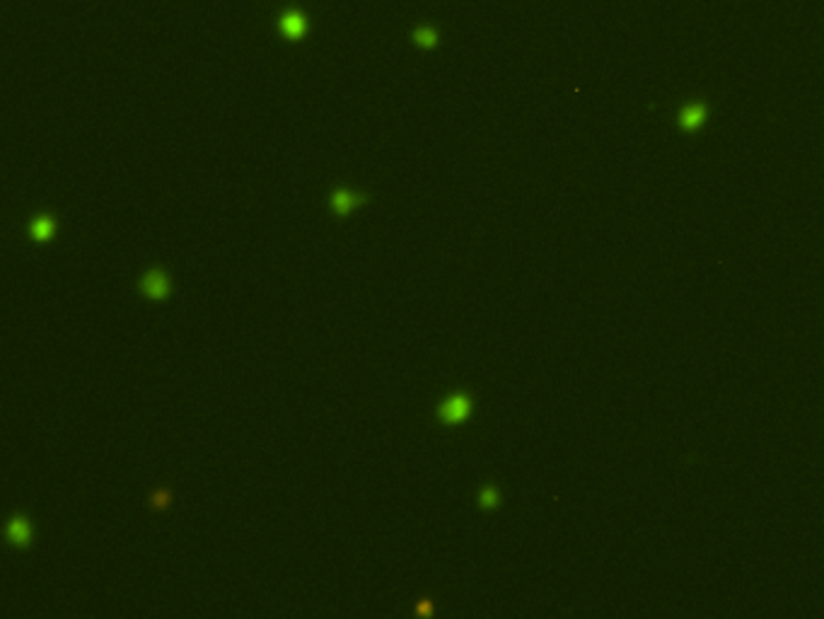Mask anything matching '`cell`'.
Wrapping results in <instances>:
<instances>
[{
	"instance_id": "obj_3",
	"label": "cell",
	"mask_w": 824,
	"mask_h": 619,
	"mask_svg": "<svg viewBox=\"0 0 824 619\" xmlns=\"http://www.w3.org/2000/svg\"><path fill=\"white\" fill-rule=\"evenodd\" d=\"M368 201H370L368 194L351 191V189H334L332 196H329V206H332L334 216H339V218L349 216L353 208H358V206H363Z\"/></svg>"
},
{
	"instance_id": "obj_2",
	"label": "cell",
	"mask_w": 824,
	"mask_h": 619,
	"mask_svg": "<svg viewBox=\"0 0 824 619\" xmlns=\"http://www.w3.org/2000/svg\"><path fill=\"white\" fill-rule=\"evenodd\" d=\"M138 288H140V293L150 300H164V298L172 296V283H169L167 274H164L160 267L145 271L138 281Z\"/></svg>"
},
{
	"instance_id": "obj_10",
	"label": "cell",
	"mask_w": 824,
	"mask_h": 619,
	"mask_svg": "<svg viewBox=\"0 0 824 619\" xmlns=\"http://www.w3.org/2000/svg\"><path fill=\"white\" fill-rule=\"evenodd\" d=\"M498 503H500V493H498L496 486H484L479 491V506H481V508L491 511V508H496Z\"/></svg>"
},
{
	"instance_id": "obj_8",
	"label": "cell",
	"mask_w": 824,
	"mask_h": 619,
	"mask_svg": "<svg viewBox=\"0 0 824 619\" xmlns=\"http://www.w3.org/2000/svg\"><path fill=\"white\" fill-rule=\"evenodd\" d=\"M411 41H414L419 49L431 51L440 44V34H438V29L431 27V25H419L414 32H411Z\"/></svg>"
},
{
	"instance_id": "obj_9",
	"label": "cell",
	"mask_w": 824,
	"mask_h": 619,
	"mask_svg": "<svg viewBox=\"0 0 824 619\" xmlns=\"http://www.w3.org/2000/svg\"><path fill=\"white\" fill-rule=\"evenodd\" d=\"M150 508L155 511V513H160V511H164V508H169V503H172V491H169L167 486H162V489H155V491L150 493Z\"/></svg>"
},
{
	"instance_id": "obj_1",
	"label": "cell",
	"mask_w": 824,
	"mask_h": 619,
	"mask_svg": "<svg viewBox=\"0 0 824 619\" xmlns=\"http://www.w3.org/2000/svg\"><path fill=\"white\" fill-rule=\"evenodd\" d=\"M472 409H474V402L467 392L452 394L450 399H445L438 406V421L445 423V426H457V423L467 421L472 416Z\"/></svg>"
},
{
	"instance_id": "obj_11",
	"label": "cell",
	"mask_w": 824,
	"mask_h": 619,
	"mask_svg": "<svg viewBox=\"0 0 824 619\" xmlns=\"http://www.w3.org/2000/svg\"><path fill=\"white\" fill-rule=\"evenodd\" d=\"M416 612H419V615H431V612H433L431 598H423L421 603H419V607H416Z\"/></svg>"
},
{
	"instance_id": "obj_5",
	"label": "cell",
	"mask_w": 824,
	"mask_h": 619,
	"mask_svg": "<svg viewBox=\"0 0 824 619\" xmlns=\"http://www.w3.org/2000/svg\"><path fill=\"white\" fill-rule=\"evenodd\" d=\"M706 119H709V107L701 102H692L679 111V128L682 131H696Z\"/></svg>"
},
{
	"instance_id": "obj_6",
	"label": "cell",
	"mask_w": 824,
	"mask_h": 619,
	"mask_svg": "<svg viewBox=\"0 0 824 619\" xmlns=\"http://www.w3.org/2000/svg\"><path fill=\"white\" fill-rule=\"evenodd\" d=\"M5 535H8V542L13 547H27L29 540H32V525L25 515H13L5 528Z\"/></svg>"
},
{
	"instance_id": "obj_7",
	"label": "cell",
	"mask_w": 824,
	"mask_h": 619,
	"mask_svg": "<svg viewBox=\"0 0 824 619\" xmlns=\"http://www.w3.org/2000/svg\"><path fill=\"white\" fill-rule=\"evenodd\" d=\"M54 235H56V218L39 213L32 223H29V238H32L34 242H46V240H51Z\"/></svg>"
},
{
	"instance_id": "obj_4",
	"label": "cell",
	"mask_w": 824,
	"mask_h": 619,
	"mask_svg": "<svg viewBox=\"0 0 824 619\" xmlns=\"http://www.w3.org/2000/svg\"><path fill=\"white\" fill-rule=\"evenodd\" d=\"M307 27H310L307 17H305L295 8L283 10L281 17H278V29H281V34H283L288 41H300V39L305 37V34H307Z\"/></svg>"
}]
</instances>
